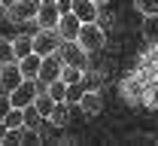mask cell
Here are the masks:
<instances>
[{
    "label": "cell",
    "instance_id": "6da1fadb",
    "mask_svg": "<svg viewBox=\"0 0 158 146\" xmlns=\"http://www.w3.org/2000/svg\"><path fill=\"white\" fill-rule=\"evenodd\" d=\"M76 43L91 55V52H98V49L106 46V34H103V27L98 21H82L79 24V34H76Z\"/></svg>",
    "mask_w": 158,
    "mask_h": 146
},
{
    "label": "cell",
    "instance_id": "7a4b0ae2",
    "mask_svg": "<svg viewBox=\"0 0 158 146\" xmlns=\"http://www.w3.org/2000/svg\"><path fill=\"white\" fill-rule=\"evenodd\" d=\"M58 58H61V64H67V67L88 70V52H85L76 40H61V46H58Z\"/></svg>",
    "mask_w": 158,
    "mask_h": 146
},
{
    "label": "cell",
    "instance_id": "3957f363",
    "mask_svg": "<svg viewBox=\"0 0 158 146\" xmlns=\"http://www.w3.org/2000/svg\"><path fill=\"white\" fill-rule=\"evenodd\" d=\"M37 9H40V0H12L6 9V19L12 24H24V21H34Z\"/></svg>",
    "mask_w": 158,
    "mask_h": 146
},
{
    "label": "cell",
    "instance_id": "277c9868",
    "mask_svg": "<svg viewBox=\"0 0 158 146\" xmlns=\"http://www.w3.org/2000/svg\"><path fill=\"white\" fill-rule=\"evenodd\" d=\"M58 46H61V37H58V31H52V27H40L37 34H34V52H37L40 58L55 55Z\"/></svg>",
    "mask_w": 158,
    "mask_h": 146
},
{
    "label": "cell",
    "instance_id": "5b68a950",
    "mask_svg": "<svg viewBox=\"0 0 158 146\" xmlns=\"http://www.w3.org/2000/svg\"><path fill=\"white\" fill-rule=\"evenodd\" d=\"M58 19H61V6L58 0H40V9L37 15H34V24L37 27H58Z\"/></svg>",
    "mask_w": 158,
    "mask_h": 146
},
{
    "label": "cell",
    "instance_id": "8992f818",
    "mask_svg": "<svg viewBox=\"0 0 158 146\" xmlns=\"http://www.w3.org/2000/svg\"><path fill=\"white\" fill-rule=\"evenodd\" d=\"M43 88V85L37 82V79H21L12 91H9V101H12V106H27L34 104V98H37V91Z\"/></svg>",
    "mask_w": 158,
    "mask_h": 146
},
{
    "label": "cell",
    "instance_id": "52a82bcc",
    "mask_svg": "<svg viewBox=\"0 0 158 146\" xmlns=\"http://www.w3.org/2000/svg\"><path fill=\"white\" fill-rule=\"evenodd\" d=\"M143 88H146V85H143V79H140L137 73H131V76H125V79H122V85H118V91H122V98H125L128 104H134V106H137L140 101H143Z\"/></svg>",
    "mask_w": 158,
    "mask_h": 146
},
{
    "label": "cell",
    "instance_id": "ba28073f",
    "mask_svg": "<svg viewBox=\"0 0 158 146\" xmlns=\"http://www.w3.org/2000/svg\"><path fill=\"white\" fill-rule=\"evenodd\" d=\"M21 79H24V76H21L19 61H15V58L0 64V91H12V88L21 82Z\"/></svg>",
    "mask_w": 158,
    "mask_h": 146
},
{
    "label": "cell",
    "instance_id": "9c48e42d",
    "mask_svg": "<svg viewBox=\"0 0 158 146\" xmlns=\"http://www.w3.org/2000/svg\"><path fill=\"white\" fill-rule=\"evenodd\" d=\"M58 76H61V58H58V52H55V55H46V58H43V64H40L37 82L46 88V85L52 82V79H58Z\"/></svg>",
    "mask_w": 158,
    "mask_h": 146
},
{
    "label": "cell",
    "instance_id": "30bf717a",
    "mask_svg": "<svg viewBox=\"0 0 158 146\" xmlns=\"http://www.w3.org/2000/svg\"><path fill=\"white\" fill-rule=\"evenodd\" d=\"M79 24L82 21L73 15V12H61V19H58V37L61 40H76V34H79Z\"/></svg>",
    "mask_w": 158,
    "mask_h": 146
},
{
    "label": "cell",
    "instance_id": "8fae6325",
    "mask_svg": "<svg viewBox=\"0 0 158 146\" xmlns=\"http://www.w3.org/2000/svg\"><path fill=\"white\" fill-rule=\"evenodd\" d=\"M98 3H91V0H70V12L76 15L79 21H98Z\"/></svg>",
    "mask_w": 158,
    "mask_h": 146
},
{
    "label": "cell",
    "instance_id": "7c38bea8",
    "mask_svg": "<svg viewBox=\"0 0 158 146\" xmlns=\"http://www.w3.org/2000/svg\"><path fill=\"white\" fill-rule=\"evenodd\" d=\"M79 106H82V113H85V116H98L100 106H103L100 91H98V88H88V91H82V94H79Z\"/></svg>",
    "mask_w": 158,
    "mask_h": 146
},
{
    "label": "cell",
    "instance_id": "4fadbf2b",
    "mask_svg": "<svg viewBox=\"0 0 158 146\" xmlns=\"http://www.w3.org/2000/svg\"><path fill=\"white\" fill-rule=\"evenodd\" d=\"M40 64H43V58H40L37 52H31V55L19 58V70H21V76H24V79H37Z\"/></svg>",
    "mask_w": 158,
    "mask_h": 146
},
{
    "label": "cell",
    "instance_id": "5bb4252c",
    "mask_svg": "<svg viewBox=\"0 0 158 146\" xmlns=\"http://www.w3.org/2000/svg\"><path fill=\"white\" fill-rule=\"evenodd\" d=\"M34 52V34H19L15 40H12V58L19 61L24 55H31Z\"/></svg>",
    "mask_w": 158,
    "mask_h": 146
},
{
    "label": "cell",
    "instance_id": "9a60e30c",
    "mask_svg": "<svg viewBox=\"0 0 158 146\" xmlns=\"http://www.w3.org/2000/svg\"><path fill=\"white\" fill-rule=\"evenodd\" d=\"M34 106L40 110V116H43V119H49V113H52V106H55V98H52L46 88H40L37 98H34Z\"/></svg>",
    "mask_w": 158,
    "mask_h": 146
},
{
    "label": "cell",
    "instance_id": "2e32d148",
    "mask_svg": "<svg viewBox=\"0 0 158 146\" xmlns=\"http://www.w3.org/2000/svg\"><path fill=\"white\" fill-rule=\"evenodd\" d=\"M49 122H52V125H67V122H70V110H67V101H55L52 113H49Z\"/></svg>",
    "mask_w": 158,
    "mask_h": 146
},
{
    "label": "cell",
    "instance_id": "e0dca14e",
    "mask_svg": "<svg viewBox=\"0 0 158 146\" xmlns=\"http://www.w3.org/2000/svg\"><path fill=\"white\" fill-rule=\"evenodd\" d=\"M61 79L67 85H79L85 79V70H79V67H67V64H61Z\"/></svg>",
    "mask_w": 158,
    "mask_h": 146
},
{
    "label": "cell",
    "instance_id": "ac0fdd59",
    "mask_svg": "<svg viewBox=\"0 0 158 146\" xmlns=\"http://www.w3.org/2000/svg\"><path fill=\"white\" fill-rule=\"evenodd\" d=\"M6 128H21L24 125V113H21V106H9V113L0 119Z\"/></svg>",
    "mask_w": 158,
    "mask_h": 146
},
{
    "label": "cell",
    "instance_id": "d6986e66",
    "mask_svg": "<svg viewBox=\"0 0 158 146\" xmlns=\"http://www.w3.org/2000/svg\"><path fill=\"white\" fill-rule=\"evenodd\" d=\"M21 113H24V125H27V128H40V125H43V116H40V110L34 104L21 106Z\"/></svg>",
    "mask_w": 158,
    "mask_h": 146
},
{
    "label": "cell",
    "instance_id": "ffe728a7",
    "mask_svg": "<svg viewBox=\"0 0 158 146\" xmlns=\"http://www.w3.org/2000/svg\"><path fill=\"white\" fill-rule=\"evenodd\" d=\"M46 91H49L55 101H67V82H64L61 76H58V79H52V82L46 85Z\"/></svg>",
    "mask_w": 158,
    "mask_h": 146
},
{
    "label": "cell",
    "instance_id": "44dd1931",
    "mask_svg": "<svg viewBox=\"0 0 158 146\" xmlns=\"http://www.w3.org/2000/svg\"><path fill=\"white\" fill-rule=\"evenodd\" d=\"M143 37L149 43L158 40V15H146V21H143Z\"/></svg>",
    "mask_w": 158,
    "mask_h": 146
},
{
    "label": "cell",
    "instance_id": "7402d4cb",
    "mask_svg": "<svg viewBox=\"0 0 158 146\" xmlns=\"http://www.w3.org/2000/svg\"><path fill=\"white\" fill-rule=\"evenodd\" d=\"M134 9L143 15H158V0H134Z\"/></svg>",
    "mask_w": 158,
    "mask_h": 146
},
{
    "label": "cell",
    "instance_id": "603a6c76",
    "mask_svg": "<svg viewBox=\"0 0 158 146\" xmlns=\"http://www.w3.org/2000/svg\"><path fill=\"white\" fill-rule=\"evenodd\" d=\"M143 64H152V67H158V43H152L146 52H143V58H140Z\"/></svg>",
    "mask_w": 158,
    "mask_h": 146
},
{
    "label": "cell",
    "instance_id": "cb8c5ba5",
    "mask_svg": "<svg viewBox=\"0 0 158 146\" xmlns=\"http://www.w3.org/2000/svg\"><path fill=\"white\" fill-rule=\"evenodd\" d=\"M3 61H12V40L0 37V64Z\"/></svg>",
    "mask_w": 158,
    "mask_h": 146
},
{
    "label": "cell",
    "instance_id": "d4e9b609",
    "mask_svg": "<svg viewBox=\"0 0 158 146\" xmlns=\"http://www.w3.org/2000/svg\"><path fill=\"white\" fill-rule=\"evenodd\" d=\"M21 140H24V143H40V131H37V128L21 125Z\"/></svg>",
    "mask_w": 158,
    "mask_h": 146
},
{
    "label": "cell",
    "instance_id": "484cf974",
    "mask_svg": "<svg viewBox=\"0 0 158 146\" xmlns=\"http://www.w3.org/2000/svg\"><path fill=\"white\" fill-rule=\"evenodd\" d=\"M9 106H12V101H9V91H3V94H0V119L9 113Z\"/></svg>",
    "mask_w": 158,
    "mask_h": 146
},
{
    "label": "cell",
    "instance_id": "4316f807",
    "mask_svg": "<svg viewBox=\"0 0 158 146\" xmlns=\"http://www.w3.org/2000/svg\"><path fill=\"white\" fill-rule=\"evenodd\" d=\"M6 131H9V128H6L3 122H0V146H3V137H6Z\"/></svg>",
    "mask_w": 158,
    "mask_h": 146
},
{
    "label": "cell",
    "instance_id": "83f0119b",
    "mask_svg": "<svg viewBox=\"0 0 158 146\" xmlns=\"http://www.w3.org/2000/svg\"><path fill=\"white\" fill-rule=\"evenodd\" d=\"M91 3H98V6H103V3H110V0H91Z\"/></svg>",
    "mask_w": 158,
    "mask_h": 146
},
{
    "label": "cell",
    "instance_id": "f1b7e54d",
    "mask_svg": "<svg viewBox=\"0 0 158 146\" xmlns=\"http://www.w3.org/2000/svg\"><path fill=\"white\" fill-rule=\"evenodd\" d=\"M0 15H3V0H0Z\"/></svg>",
    "mask_w": 158,
    "mask_h": 146
}]
</instances>
